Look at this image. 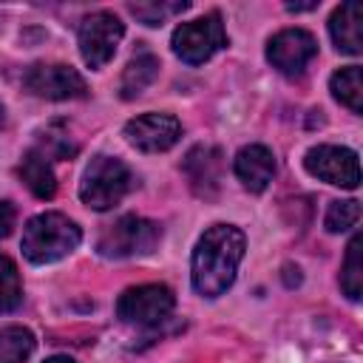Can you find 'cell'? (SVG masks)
Returning a JSON list of instances; mask_svg holds the SVG:
<instances>
[{
    "label": "cell",
    "mask_w": 363,
    "mask_h": 363,
    "mask_svg": "<svg viewBox=\"0 0 363 363\" xmlns=\"http://www.w3.org/2000/svg\"><path fill=\"white\" fill-rule=\"evenodd\" d=\"M82 241L77 221L62 213H40L23 227V255L31 264H51L74 252Z\"/></svg>",
    "instance_id": "7a4b0ae2"
},
{
    "label": "cell",
    "mask_w": 363,
    "mask_h": 363,
    "mask_svg": "<svg viewBox=\"0 0 363 363\" xmlns=\"http://www.w3.org/2000/svg\"><path fill=\"white\" fill-rule=\"evenodd\" d=\"M303 167H306V173H312L315 179H320L326 184H337V187H349V190H354L360 184V162L352 147H340V145L309 147L303 156Z\"/></svg>",
    "instance_id": "ba28073f"
},
{
    "label": "cell",
    "mask_w": 363,
    "mask_h": 363,
    "mask_svg": "<svg viewBox=\"0 0 363 363\" xmlns=\"http://www.w3.org/2000/svg\"><path fill=\"white\" fill-rule=\"evenodd\" d=\"M173 292L164 284H142V286H130L119 295L116 301V315L119 320L130 323V326H156L162 320L170 318L173 312Z\"/></svg>",
    "instance_id": "8992f818"
},
{
    "label": "cell",
    "mask_w": 363,
    "mask_h": 363,
    "mask_svg": "<svg viewBox=\"0 0 363 363\" xmlns=\"http://www.w3.org/2000/svg\"><path fill=\"white\" fill-rule=\"evenodd\" d=\"M133 184L130 167L116 159V156H94L91 164L82 173V184H79V199L91 207V210H111L116 207L128 190Z\"/></svg>",
    "instance_id": "3957f363"
},
{
    "label": "cell",
    "mask_w": 363,
    "mask_h": 363,
    "mask_svg": "<svg viewBox=\"0 0 363 363\" xmlns=\"http://www.w3.org/2000/svg\"><path fill=\"white\" fill-rule=\"evenodd\" d=\"M23 85L34 94V96H43V99H82L88 94V85L82 79V74L71 65H62V62H40V65H31L23 77Z\"/></svg>",
    "instance_id": "9c48e42d"
},
{
    "label": "cell",
    "mask_w": 363,
    "mask_h": 363,
    "mask_svg": "<svg viewBox=\"0 0 363 363\" xmlns=\"http://www.w3.org/2000/svg\"><path fill=\"white\" fill-rule=\"evenodd\" d=\"M125 37V26L116 14L111 11H94L88 17H82L77 40H79V54L85 60L88 68H102L113 54L116 45Z\"/></svg>",
    "instance_id": "52a82bcc"
},
{
    "label": "cell",
    "mask_w": 363,
    "mask_h": 363,
    "mask_svg": "<svg viewBox=\"0 0 363 363\" xmlns=\"http://www.w3.org/2000/svg\"><path fill=\"white\" fill-rule=\"evenodd\" d=\"M363 247V238L360 235H352L349 247H346V258H343V269H340V286L346 292L349 301H357L360 292H363V258H360V250Z\"/></svg>",
    "instance_id": "ac0fdd59"
},
{
    "label": "cell",
    "mask_w": 363,
    "mask_h": 363,
    "mask_svg": "<svg viewBox=\"0 0 363 363\" xmlns=\"http://www.w3.org/2000/svg\"><path fill=\"white\" fill-rule=\"evenodd\" d=\"M233 170L250 193H264L275 176V156L267 145H244L233 159Z\"/></svg>",
    "instance_id": "7c38bea8"
},
{
    "label": "cell",
    "mask_w": 363,
    "mask_h": 363,
    "mask_svg": "<svg viewBox=\"0 0 363 363\" xmlns=\"http://www.w3.org/2000/svg\"><path fill=\"white\" fill-rule=\"evenodd\" d=\"M17 173H20L23 184H26L37 199H43V201H45V199H54V193H57V179H54L51 162H48L37 147H31V150L23 153Z\"/></svg>",
    "instance_id": "9a60e30c"
},
{
    "label": "cell",
    "mask_w": 363,
    "mask_h": 363,
    "mask_svg": "<svg viewBox=\"0 0 363 363\" xmlns=\"http://www.w3.org/2000/svg\"><path fill=\"white\" fill-rule=\"evenodd\" d=\"M0 122H3V111H0Z\"/></svg>",
    "instance_id": "4316f807"
},
{
    "label": "cell",
    "mask_w": 363,
    "mask_h": 363,
    "mask_svg": "<svg viewBox=\"0 0 363 363\" xmlns=\"http://www.w3.org/2000/svg\"><path fill=\"white\" fill-rule=\"evenodd\" d=\"M357 221H360V201L357 199H335L326 210V218H323L329 233L352 230Z\"/></svg>",
    "instance_id": "7402d4cb"
},
{
    "label": "cell",
    "mask_w": 363,
    "mask_h": 363,
    "mask_svg": "<svg viewBox=\"0 0 363 363\" xmlns=\"http://www.w3.org/2000/svg\"><path fill=\"white\" fill-rule=\"evenodd\" d=\"M162 238V227L142 216H122L113 224H108L96 241L99 255L105 258H130V255H147L156 250Z\"/></svg>",
    "instance_id": "277c9868"
},
{
    "label": "cell",
    "mask_w": 363,
    "mask_h": 363,
    "mask_svg": "<svg viewBox=\"0 0 363 363\" xmlns=\"http://www.w3.org/2000/svg\"><path fill=\"white\" fill-rule=\"evenodd\" d=\"M332 94L340 105H346L352 113L363 111V79H360V65H346L332 74Z\"/></svg>",
    "instance_id": "e0dca14e"
},
{
    "label": "cell",
    "mask_w": 363,
    "mask_h": 363,
    "mask_svg": "<svg viewBox=\"0 0 363 363\" xmlns=\"http://www.w3.org/2000/svg\"><path fill=\"white\" fill-rule=\"evenodd\" d=\"M284 272H286V275H284L286 286H298V284H301V269H298V267L286 264V267H284Z\"/></svg>",
    "instance_id": "d4e9b609"
},
{
    "label": "cell",
    "mask_w": 363,
    "mask_h": 363,
    "mask_svg": "<svg viewBox=\"0 0 363 363\" xmlns=\"http://www.w3.org/2000/svg\"><path fill=\"white\" fill-rule=\"evenodd\" d=\"M190 3H130V14L145 26H162L170 14L184 11Z\"/></svg>",
    "instance_id": "603a6c76"
},
{
    "label": "cell",
    "mask_w": 363,
    "mask_h": 363,
    "mask_svg": "<svg viewBox=\"0 0 363 363\" xmlns=\"http://www.w3.org/2000/svg\"><path fill=\"white\" fill-rule=\"evenodd\" d=\"M37 150H40L45 159H71V156H77L79 145L74 142V136L68 133L65 125L54 122V125H48V128L40 133V147H37Z\"/></svg>",
    "instance_id": "ffe728a7"
},
{
    "label": "cell",
    "mask_w": 363,
    "mask_h": 363,
    "mask_svg": "<svg viewBox=\"0 0 363 363\" xmlns=\"http://www.w3.org/2000/svg\"><path fill=\"white\" fill-rule=\"evenodd\" d=\"M20 301H23V284H20L17 264L0 252V312L17 309Z\"/></svg>",
    "instance_id": "44dd1931"
},
{
    "label": "cell",
    "mask_w": 363,
    "mask_h": 363,
    "mask_svg": "<svg viewBox=\"0 0 363 363\" xmlns=\"http://www.w3.org/2000/svg\"><path fill=\"white\" fill-rule=\"evenodd\" d=\"M315 54H318V40L306 28H284L267 43V60L284 77H301Z\"/></svg>",
    "instance_id": "30bf717a"
},
{
    "label": "cell",
    "mask_w": 363,
    "mask_h": 363,
    "mask_svg": "<svg viewBox=\"0 0 363 363\" xmlns=\"http://www.w3.org/2000/svg\"><path fill=\"white\" fill-rule=\"evenodd\" d=\"M14 204L11 201H0V238H6L14 227Z\"/></svg>",
    "instance_id": "cb8c5ba5"
},
{
    "label": "cell",
    "mask_w": 363,
    "mask_h": 363,
    "mask_svg": "<svg viewBox=\"0 0 363 363\" xmlns=\"http://www.w3.org/2000/svg\"><path fill=\"white\" fill-rule=\"evenodd\" d=\"M221 153L218 147L210 145H196L187 156H184V173L193 184V190L199 196H213L218 182H221Z\"/></svg>",
    "instance_id": "4fadbf2b"
},
{
    "label": "cell",
    "mask_w": 363,
    "mask_h": 363,
    "mask_svg": "<svg viewBox=\"0 0 363 363\" xmlns=\"http://www.w3.org/2000/svg\"><path fill=\"white\" fill-rule=\"evenodd\" d=\"M170 45H173L176 57L184 60L187 65H201L216 51H221L227 45V31L221 26V17L213 11V14H204L199 20L179 23L173 37H170Z\"/></svg>",
    "instance_id": "5b68a950"
},
{
    "label": "cell",
    "mask_w": 363,
    "mask_h": 363,
    "mask_svg": "<svg viewBox=\"0 0 363 363\" xmlns=\"http://www.w3.org/2000/svg\"><path fill=\"white\" fill-rule=\"evenodd\" d=\"M241 258H244V233L238 227L233 224L207 227L190 258L193 289L201 298L224 295L235 281Z\"/></svg>",
    "instance_id": "6da1fadb"
},
{
    "label": "cell",
    "mask_w": 363,
    "mask_h": 363,
    "mask_svg": "<svg viewBox=\"0 0 363 363\" xmlns=\"http://www.w3.org/2000/svg\"><path fill=\"white\" fill-rule=\"evenodd\" d=\"M45 363H77V360H71V357H65V354H54V357H48Z\"/></svg>",
    "instance_id": "484cf974"
},
{
    "label": "cell",
    "mask_w": 363,
    "mask_h": 363,
    "mask_svg": "<svg viewBox=\"0 0 363 363\" xmlns=\"http://www.w3.org/2000/svg\"><path fill=\"white\" fill-rule=\"evenodd\" d=\"M329 34L337 51L343 54H360L363 51V9L360 3L349 0L337 6L329 17Z\"/></svg>",
    "instance_id": "5bb4252c"
},
{
    "label": "cell",
    "mask_w": 363,
    "mask_h": 363,
    "mask_svg": "<svg viewBox=\"0 0 363 363\" xmlns=\"http://www.w3.org/2000/svg\"><path fill=\"white\" fill-rule=\"evenodd\" d=\"M34 352V335L26 326L0 329V363H26Z\"/></svg>",
    "instance_id": "d6986e66"
},
{
    "label": "cell",
    "mask_w": 363,
    "mask_h": 363,
    "mask_svg": "<svg viewBox=\"0 0 363 363\" xmlns=\"http://www.w3.org/2000/svg\"><path fill=\"white\" fill-rule=\"evenodd\" d=\"M156 77H159V60H156L150 51L136 54V57L125 65V71H122L119 96H122V99H136L147 85H153Z\"/></svg>",
    "instance_id": "2e32d148"
},
{
    "label": "cell",
    "mask_w": 363,
    "mask_h": 363,
    "mask_svg": "<svg viewBox=\"0 0 363 363\" xmlns=\"http://www.w3.org/2000/svg\"><path fill=\"white\" fill-rule=\"evenodd\" d=\"M182 136V125L170 113H142L125 125V139L142 153L170 150Z\"/></svg>",
    "instance_id": "8fae6325"
}]
</instances>
